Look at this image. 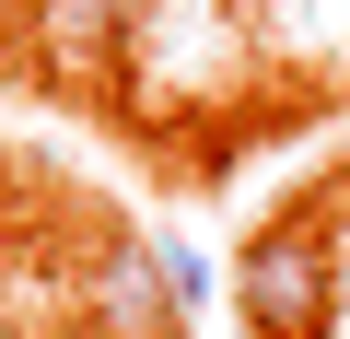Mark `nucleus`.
<instances>
[{
    "instance_id": "nucleus-1",
    "label": "nucleus",
    "mask_w": 350,
    "mask_h": 339,
    "mask_svg": "<svg viewBox=\"0 0 350 339\" xmlns=\"http://www.w3.org/2000/svg\"><path fill=\"white\" fill-rule=\"evenodd\" d=\"M234 304H245L257 339H327L338 327V234H327V211L269 223L234 258Z\"/></svg>"
},
{
    "instance_id": "nucleus-2",
    "label": "nucleus",
    "mask_w": 350,
    "mask_h": 339,
    "mask_svg": "<svg viewBox=\"0 0 350 339\" xmlns=\"http://www.w3.org/2000/svg\"><path fill=\"white\" fill-rule=\"evenodd\" d=\"M82 316H94V339H187V316H175V292H163V269H152V234H105V246H94Z\"/></svg>"
},
{
    "instance_id": "nucleus-3",
    "label": "nucleus",
    "mask_w": 350,
    "mask_h": 339,
    "mask_svg": "<svg viewBox=\"0 0 350 339\" xmlns=\"http://www.w3.org/2000/svg\"><path fill=\"white\" fill-rule=\"evenodd\" d=\"M152 269H163V292H175V316L199 327V304H211V258H199L187 234H152Z\"/></svg>"
}]
</instances>
